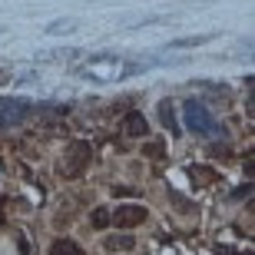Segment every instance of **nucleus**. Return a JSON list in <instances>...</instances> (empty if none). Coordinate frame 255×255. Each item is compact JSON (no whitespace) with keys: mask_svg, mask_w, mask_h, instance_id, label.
I'll return each mask as SVG.
<instances>
[{"mask_svg":"<svg viewBox=\"0 0 255 255\" xmlns=\"http://www.w3.org/2000/svg\"><path fill=\"white\" fill-rule=\"evenodd\" d=\"M189 179L196 186H209V182H216V169H209V166H189Z\"/></svg>","mask_w":255,"mask_h":255,"instance_id":"1a4fd4ad","label":"nucleus"},{"mask_svg":"<svg viewBox=\"0 0 255 255\" xmlns=\"http://www.w3.org/2000/svg\"><path fill=\"white\" fill-rule=\"evenodd\" d=\"M50 33H70L73 30V20H57V23H50Z\"/></svg>","mask_w":255,"mask_h":255,"instance_id":"2eb2a0df","label":"nucleus"},{"mask_svg":"<svg viewBox=\"0 0 255 255\" xmlns=\"http://www.w3.org/2000/svg\"><path fill=\"white\" fill-rule=\"evenodd\" d=\"M103 246L110 252H129V249H136V239L132 236H110V239H103Z\"/></svg>","mask_w":255,"mask_h":255,"instance_id":"6e6552de","label":"nucleus"},{"mask_svg":"<svg viewBox=\"0 0 255 255\" xmlns=\"http://www.w3.org/2000/svg\"><path fill=\"white\" fill-rule=\"evenodd\" d=\"M90 222H93L96 229H106V226H110V209L96 206V209H93V216H90Z\"/></svg>","mask_w":255,"mask_h":255,"instance_id":"9b49d317","label":"nucleus"},{"mask_svg":"<svg viewBox=\"0 0 255 255\" xmlns=\"http://www.w3.org/2000/svg\"><path fill=\"white\" fill-rule=\"evenodd\" d=\"M123 136H129V139H139V136H146V116L142 113H126L123 116Z\"/></svg>","mask_w":255,"mask_h":255,"instance_id":"423d86ee","label":"nucleus"},{"mask_svg":"<svg viewBox=\"0 0 255 255\" xmlns=\"http://www.w3.org/2000/svg\"><path fill=\"white\" fill-rule=\"evenodd\" d=\"M10 80H13V76H10V70H7V66H0V86H7Z\"/></svg>","mask_w":255,"mask_h":255,"instance_id":"a211bd4d","label":"nucleus"},{"mask_svg":"<svg viewBox=\"0 0 255 255\" xmlns=\"http://www.w3.org/2000/svg\"><path fill=\"white\" fill-rule=\"evenodd\" d=\"M146 216H149L146 206L129 202V206H116V212H110V222H116V229H132V226H142Z\"/></svg>","mask_w":255,"mask_h":255,"instance_id":"20e7f679","label":"nucleus"},{"mask_svg":"<svg viewBox=\"0 0 255 255\" xmlns=\"http://www.w3.org/2000/svg\"><path fill=\"white\" fill-rule=\"evenodd\" d=\"M93 162V146L83 139H73L70 146L63 149V159H60V176L63 179H80Z\"/></svg>","mask_w":255,"mask_h":255,"instance_id":"f257e3e1","label":"nucleus"},{"mask_svg":"<svg viewBox=\"0 0 255 255\" xmlns=\"http://www.w3.org/2000/svg\"><path fill=\"white\" fill-rule=\"evenodd\" d=\"M169 199H172V202H176V206L182 209V212H192V206H189V202H186V199H182V196H176V192H172Z\"/></svg>","mask_w":255,"mask_h":255,"instance_id":"dca6fc26","label":"nucleus"},{"mask_svg":"<svg viewBox=\"0 0 255 255\" xmlns=\"http://www.w3.org/2000/svg\"><path fill=\"white\" fill-rule=\"evenodd\" d=\"M186 123H189L192 132H202V136H212V132H219V123L212 120V113H209L202 103H186Z\"/></svg>","mask_w":255,"mask_h":255,"instance_id":"7ed1b4c3","label":"nucleus"},{"mask_svg":"<svg viewBox=\"0 0 255 255\" xmlns=\"http://www.w3.org/2000/svg\"><path fill=\"white\" fill-rule=\"evenodd\" d=\"M136 70H139V66L123 63V60H116V57H106V53L103 57H93L83 66V73H90L93 80H100V83H103V80H116L120 73H136Z\"/></svg>","mask_w":255,"mask_h":255,"instance_id":"f03ea898","label":"nucleus"},{"mask_svg":"<svg viewBox=\"0 0 255 255\" xmlns=\"http://www.w3.org/2000/svg\"><path fill=\"white\" fill-rule=\"evenodd\" d=\"M209 33H202V37H182V40H176V43H172V47L179 50V47H199V43H209Z\"/></svg>","mask_w":255,"mask_h":255,"instance_id":"f8f14e48","label":"nucleus"},{"mask_svg":"<svg viewBox=\"0 0 255 255\" xmlns=\"http://www.w3.org/2000/svg\"><path fill=\"white\" fill-rule=\"evenodd\" d=\"M252 172H255V159H252V152H249V156H246V176H249V179H252Z\"/></svg>","mask_w":255,"mask_h":255,"instance_id":"f3484780","label":"nucleus"},{"mask_svg":"<svg viewBox=\"0 0 255 255\" xmlns=\"http://www.w3.org/2000/svg\"><path fill=\"white\" fill-rule=\"evenodd\" d=\"M50 255H83V249L76 246L73 239H57L53 249H50Z\"/></svg>","mask_w":255,"mask_h":255,"instance_id":"9d476101","label":"nucleus"},{"mask_svg":"<svg viewBox=\"0 0 255 255\" xmlns=\"http://www.w3.org/2000/svg\"><path fill=\"white\" fill-rule=\"evenodd\" d=\"M159 120L166 123V129H169L172 136H179V120H176V110H172L169 100H162V103H159Z\"/></svg>","mask_w":255,"mask_h":255,"instance_id":"0eeeda50","label":"nucleus"},{"mask_svg":"<svg viewBox=\"0 0 255 255\" xmlns=\"http://www.w3.org/2000/svg\"><path fill=\"white\" fill-rule=\"evenodd\" d=\"M209 156H212V159H222V162H226L229 156H232V149H229V146H209Z\"/></svg>","mask_w":255,"mask_h":255,"instance_id":"4468645a","label":"nucleus"},{"mask_svg":"<svg viewBox=\"0 0 255 255\" xmlns=\"http://www.w3.org/2000/svg\"><path fill=\"white\" fill-rule=\"evenodd\" d=\"M142 156H149V159H159V156H162V142H146V146H142Z\"/></svg>","mask_w":255,"mask_h":255,"instance_id":"ddd939ff","label":"nucleus"},{"mask_svg":"<svg viewBox=\"0 0 255 255\" xmlns=\"http://www.w3.org/2000/svg\"><path fill=\"white\" fill-rule=\"evenodd\" d=\"M113 196H132L129 186H113Z\"/></svg>","mask_w":255,"mask_h":255,"instance_id":"6ab92c4d","label":"nucleus"},{"mask_svg":"<svg viewBox=\"0 0 255 255\" xmlns=\"http://www.w3.org/2000/svg\"><path fill=\"white\" fill-rule=\"evenodd\" d=\"M3 110H0V129L3 126H17V123H23L33 110H30V103H23V100H13V103H0Z\"/></svg>","mask_w":255,"mask_h":255,"instance_id":"39448f33","label":"nucleus"}]
</instances>
